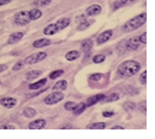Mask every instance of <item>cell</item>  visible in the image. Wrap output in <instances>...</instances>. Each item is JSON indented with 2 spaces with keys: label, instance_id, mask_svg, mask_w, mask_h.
<instances>
[{
  "label": "cell",
  "instance_id": "1",
  "mask_svg": "<svg viewBox=\"0 0 155 139\" xmlns=\"http://www.w3.org/2000/svg\"><path fill=\"white\" fill-rule=\"evenodd\" d=\"M141 69V64L135 61H127L124 63H122L118 67V75L120 77H130L133 75H135L136 73Z\"/></svg>",
  "mask_w": 155,
  "mask_h": 139
},
{
  "label": "cell",
  "instance_id": "2",
  "mask_svg": "<svg viewBox=\"0 0 155 139\" xmlns=\"http://www.w3.org/2000/svg\"><path fill=\"white\" fill-rule=\"evenodd\" d=\"M147 19V14L146 13H142V14H138L134 17L133 19L128 20L124 26H123V31L124 32H131V31H135L136 29H138L140 26H142L144 24V21Z\"/></svg>",
  "mask_w": 155,
  "mask_h": 139
},
{
  "label": "cell",
  "instance_id": "3",
  "mask_svg": "<svg viewBox=\"0 0 155 139\" xmlns=\"http://www.w3.org/2000/svg\"><path fill=\"white\" fill-rule=\"evenodd\" d=\"M30 14L26 11H21L15 16V24L17 25H26L30 23Z\"/></svg>",
  "mask_w": 155,
  "mask_h": 139
},
{
  "label": "cell",
  "instance_id": "4",
  "mask_svg": "<svg viewBox=\"0 0 155 139\" xmlns=\"http://www.w3.org/2000/svg\"><path fill=\"white\" fill-rule=\"evenodd\" d=\"M47 57V52H38V54H34V55H30L29 57L25 58V63L26 64H35L37 62H41Z\"/></svg>",
  "mask_w": 155,
  "mask_h": 139
},
{
  "label": "cell",
  "instance_id": "5",
  "mask_svg": "<svg viewBox=\"0 0 155 139\" xmlns=\"http://www.w3.org/2000/svg\"><path fill=\"white\" fill-rule=\"evenodd\" d=\"M62 99H63V94H62V93H58V92H55V93L49 94V95L44 99V102H45L47 105H54V103L60 102Z\"/></svg>",
  "mask_w": 155,
  "mask_h": 139
},
{
  "label": "cell",
  "instance_id": "6",
  "mask_svg": "<svg viewBox=\"0 0 155 139\" xmlns=\"http://www.w3.org/2000/svg\"><path fill=\"white\" fill-rule=\"evenodd\" d=\"M124 45H125L127 50L133 51V50H136V49H138L141 46V42H140L138 37H133V38H130L129 40L124 42Z\"/></svg>",
  "mask_w": 155,
  "mask_h": 139
},
{
  "label": "cell",
  "instance_id": "7",
  "mask_svg": "<svg viewBox=\"0 0 155 139\" xmlns=\"http://www.w3.org/2000/svg\"><path fill=\"white\" fill-rule=\"evenodd\" d=\"M111 37H112V31H111V30H106V31L101 32L97 37V44L98 45H101V44L106 43Z\"/></svg>",
  "mask_w": 155,
  "mask_h": 139
},
{
  "label": "cell",
  "instance_id": "8",
  "mask_svg": "<svg viewBox=\"0 0 155 139\" xmlns=\"http://www.w3.org/2000/svg\"><path fill=\"white\" fill-rule=\"evenodd\" d=\"M45 120L44 119H37L35 120V121H31L30 124H29V128L30 130H42V128H44L45 127Z\"/></svg>",
  "mask_w": 155,
  "mask_h": 139
},
{
  "label": "cell",
  "instance_id": "9",
  "mask_svg": "<svg viewBox=\"0 0 155 139\" xmlns=\"http://www.w3.org/2000/svg\"><path fill=\"white\" fill-rule=\"evenodd\" d=\"M0 103L6 108H12L17 105V100L13 98H2L0 100Z\"/></svg>",
  "mask_w": 155,
  "mask_h": 139
},
{
  "label": "cell",
  "instance_id": "10",
  "mask_svg": "<svg viewBox=\"0 0 155 139\" xmlns=\"http://www.w3.org/2000/svg\"><path fill=\"white\" fill-rule=\"evenodd\" d=\"M101 100H105V95L104 94H98V95H94V96H91L86 100V106H93L94 103H97L98 101H101Z\"/></svg>",
  "mask_w": 155,
  "mask_h": 139
},
{
  "label": "cell",
  "instance_id": "11",
  "mask_svg": "<svg viewBox=\"0 0 155 139\" xmlns=\"http://www.w3.org/2000/svg\"><path fill=\"white\" fill-rule=\"evenodd\" d=\"M101 12V7L99 5H92L86 10V14L87 16H97Z\"/></svg>",
  "mask_w": 155,
  "mask_h": 139
},
{
  "label": "cell",
  "instance_id": "12",
  "mask_svg": "<svg viewBox=\"0 0 155 139\" xmlns=\"http://www.w3.org/2000/svg\"><path fill=\"white\" fill-rule=\"evenodd\" d=\"M69 23H71V19H69V18H61V19H58V23L55 24L58 31H61V30L66 29V27L69 25Z\"/></svg>",
  "mask_w": 155,
  "mask_h": 139
},
{
  "label": "cell",
  "instance_id": "13",
  "mask_svg": "<svg viewBox=\"0 0 155 139\" xmlns=\"http://www.w3.org/2000/svg\"><path fill=\"white\" fill-rule=\"evenodd\" d=\"M24 36V32H16V33H12L8 38V44H13V43H17L18 40H20Z\"/></svg>",
  "mask_w": 155,
  "mask_h": 139
},
{
  "label": "cell",
  "instance_id": "14",
  "mask_svg": "<svg viewBox=\"0 0 155 139\" xmlns=\"http://www.w3.org/2000/svg\"><path fill=\"white\" fill-rule=\"evenodd\" d=\"M50 44V40L48 38H41V39H37L34 42V46L35 48H44L47 45Z\"/></svg>",
  "mask_w": 155,
  "mask_h": 139
},
{
  "label": "cell",
  "instance_id": "15",
  "mask_svg": "<svg viewBox=\"0 0 155 139\" xmlns=\"http://www.w3.org/2000/svg\"><path fill=\"white\" fill-rule=\"evenodd\" d=\"M43 32H44V35L50 36V35H55L58 31V29H56V25H55V24H50V25H48V26L44 29Z\"/></svg>",
  "mask_w": 155,
  "mask_h": 139
},
{
  "label": "cell",
  "instance_id": "16",
  "mask_svg": "<svg viewBox=\"0 0 155 139\" xmlns=\"http://www.w3.org/2000/svg\"><path fill=\"white\" fill-rule=\"evenodd\" d=\"M86 105L84 103V102H80V103H77L75 105V107L73 108V113L75 114V115H79V114H81L82 112H85V109H86Z\"/></svg>",
  "mask_w": 155,
  "mask_h": 139
},
{
  "label": "cell",
  "instance_id": "17",
  "mask_svg": "<svg viewBox=\"0 0 155 139\" xmlns=\"http://www.w3.org/2000/svg\"><path fill=\"white\" fill-rule=\"evenodd\" d=\"M134 1H135V0H117L116 2L112 5V8H114V10H117V8L123 7V6L128 5V4H131V2H134Z\"/></svg>",
  "mask_w": 155,
  "mask_h": 139
},
{
  "label": "cell",
  "instance_id": "18",
  "mask_svg": "<svg viewBox=\"0 0 155 139\" xmlns=\"http://www.w3.org/2000/svg\"><path fill=\"white\" fill-rule=\"evenodd\" d=\"M29 14H30V19L31 20H37L38 18H41L42 12H41V10H38V8H32L29 12Z\"/></svg>",
  "mask_w": 155,
  "mask_h": 139
},
{
  "label": "cell",
  "instance_id": "19",
  "mask_svg": "<svg viewBox=\"0 0 155 139\" xmlns=\"http://www.w3.org/2000/svg\"><path fill=\"white\" fill-rule=\"evenodd\" d=\"M79 56H80L79 51H77V50H72V51H69V52H67V54H66V60L67 61H74V60H77Z\"/></svg>",
  "mask_w": 155,
  "mask_h": 139
},
{
  "label": "cell",
  "instance_id": "20",
  "mask_svg": "<svg viewBox=\"0 0 155 139\" xmlns=\"http://www.w3.org/2000/svg\"><path fill=\"white\" fill-rule=\"evenodd\" d=\"M106 127V124L105 122H93L91 125H88V128L90 130H104Z\"/></svg>",
  "mask_w": 155,
  "mask_h": 139
},
{
  "label": "cell",
  "instance_id": "21",
  "mask_svg": "<svg viewBox=\"0 0 155 139\" xmlns=\"http://www.w3.org/2000/svg\"><path fill=\"white\" fill-rule=\"evenodd\" d=\"M67 88V81L62 80V81H58L56 82V84L53 86V89L54 90H60V89H66Z\"/></svg>",
  "mask_w": 155,
  "mask_h": 139
},
{
  "label": "cell",
  "instance_id": "22",
  "mask_svg": "<svg viewBox=\"0 0 155 139\" xmlns=\"http://www.w3.org/2000/svg\"><path fill=\"white\" fill-rule=\"evenodd\" d=\"M45 83H47V79H42V80H39V81H37L36 83L30 84V86H29V88H30V89H37V88L43 87Z\"/></svg>",
  "mask_w": 155,
  "mask_h": 139
},
{
  "label": "cell",
  "instance_id": "23",
  "mask_svg": "<svg viewBox=\"0 0 155 139\" xmlns=\"http://www.w3.org/2000/svg\"><path fill=\"white\" fill-rule=\"evenodd\" d=\"M24 117H26V118H34L35 115H36V111L34 109V108H31V107H28V108H25L24 109Z\"/></svg>",
  "mask_w": 155,
  "mask_h": 139
},
{
  "label": "cell",
  "instance_id": "24",
  "mask_svg": "<svg viewBox=\"0 0 155 139\" xmlns=\"http://www.w3.org/2000/svg\"><path fill=\"white\" fill-rule=\"evenodd\" d=\"M41 74H42L41 70H31V71H29V73L26 74V79L34 80V79H36V77H38Z\"/></svg>",
  "mask_w": 155,
  "mask_h": 139
},
{
  "label": "cell",
  "instance_id": "25",
  "mask_svg": "<svg viewBox=\"0 0 155 139\" xmlns=\"http://www.w3.org/2000/svg\"><path fill=\"white\" fill-rule=\"evenodd\" d=\"M92 44H93V42L91 39H87V40H85L84 43H82V50L84 51H88V50H91V48H92Z\"/></svg>",
  "mask_w": 155,
  "mask_h": 139
},
{
  "label": "cell",
  "instance_id": "26",
  "mask_svg": "<svg viewBox=\"0 0 155 139\" xmlns=\"http://www.w3.org/2000/svg\"><path fill=\"white\" fill-rule=\"evenodd\" d=\"M50 1H51V0H36L34 4H35L36 6L43 7V6H47V5H49V4H50Z\"/></svg>",
  "mask_w": 155,
  "mask_h": 139
},
{
  "label": "cell",
  "instance_id": "27",
  "mask_svg": "<svg viewBox=\"0 0 155 139\" xmlns=\"http://www.w3.org/2000/svg\"><path fill=\"white\" fill-rule=\"evenodd\" d=\"M105 55H97V56H94L93 57V62L94 63H101V62H104L105 61Z\"/></svg>",
  "mask_w": 155,
  "mask_h": 139
},
{
  "label": "cell",
  "instance_id": "28",
  "mask_svg": "<svg viewBox=\"0 0 155 139\" xmlns=\"http://www.w3.org/2000/svg\"><path fill=\"white\" fill-rule=\"evenodd\" d=\"M62 74H63V70H56V71H53V73L50 74V76H49V77L54 80V79H56V77H60Z\"/></svg>",
  "mask_w": 155,
  "mask_h": 139
},
{
  "label": "cell",
  "instance_id": "29",
  "mask_svg": "<svg viewBox=\"0 0 155 139\" xmlns=\"http://www.w3.org/2000/svg\"><path fill=\"white\" fill-rule=\"evenodd\" d=\"M75 102H73V101H69V102H67L66 105H64V108L66 109H68V111H73V108L75 107Z\"/></svg>",
  "mask_w": 155,
  "mask_h": 139
},
{
  "label": "cell",
  "instance_id": "30",
  "mask_svg": "<svg viewBox=\"0 0 155 139\" xmlns=\"http://www.w3.org/2000/svg\"><path fill=\"white\" fill-rule=\"evenodd\" d=\"M138 38H140V42H141V44H146L147 43V33L146 32H143L141 36H138Z\"/></svg>",
  "mask_w": 155,
  "mask_h": 139
},
{
  "label": "cell",
  "instance_id": "31",
  "mask_svg": "<svg viewBox=\"0 0 155 139\" xmlns=\"http://www.w3.org/2000/svg\"><path fill=\"white\" fill-rule=\"evenodd\" d=\"M140 81H141L143 84H146V83H147V71H146V70L141 74V76H140Z\"/></svg>",
  "mask_w": 155,
  "mask_h": 139
},
{
  "label": "cell",
  "instance_id": "32",
  "mask_svg": "<svg viewBox=\"0 0 155 139\" xmlns=\"http://www.w3.org/2000/svg\"><path fill=\"white\" fill-rule=\"evenodd\" d=\"M88 26H90V23H88V21H84V23H81V24L79 25L78 29H79V30H85V29H87Z\"/></svg>",
  "mask_w": 155,
  "mask_h": 139
},
{
  "label": "cell",
  "instance_id": "33",
  "mask_svg": "<svg viewBox=\"0 0 155 139\" xmlns=\"http://www.w3.org/2000/svg\"><path fill=\"white\" fill-rule=\"evenodd\" d=\"M118 98H119V96H118L117 94H111V95H110V96L106 99V101H107V102H112V101H116V100H118Z\"/></svg>",
  "mask_w": 155,
  "mask_h": 139
},
{
  "label": "cell",
  "instance_id": "34",
  "mask_svg": "<svg viewBox=\"0 0 155 139\" xmlns=\"http://www.w3.org/2000/svg\"><path fill=\"white\" fill-rule=\"evenodd\" d=\"M125 108L127 109H134L135 108V103L134 102H127L125 103Z\"/></svg>",
  "mask_w": 155,
  "mask_h": 139
},
{
  "label": "cell",
  "instance_id": "35",
  "mask_svg": "<svg viewBox=\"0 0 155 139\" xmlns=\"http://www.w3.org/2000/svg\"><path fill=\"white\" fill-rule=\"evenodd\" d=\"M103 115H104L105 118H110V117L114 115V112H112V111H106V112L103 113Z\"/></svg>",
  "mask_w": 155,
  "mask_h": 139
},
{
  "label": "cell",
  "instance_id": "36",
  "mask_svg": "<svg viewBox=\"0 0 155 139\" xmlns=\"http://www.w3.org/2000/svg\"><path fill=\"white\" fill-rule=\"evenodd\" d=\"M23 68V62H18V63H16V65L13 67V70H19Z\"/></svg>",
  "mask_w": 155,
  "mask_h": 139
},
{
  "label": "cell",
  "instance_id": "37",
  "mask_svg": "<svg viewBox=\"0 0 155 139\" xmlns=\"http://www.w3.org/2000/svg\"><path fill=\"white\" fill-rule=\"evenodd\" d=\"M101 79V74H93L91 76V80H94V81H98V80Z\"/></svg>",
  "mask_w": 155,
  "mask_h": 139
},
{
  "label": "cell",
  "instance_id": "38",
  "mask_svg": "<svg viewBox=\"0 0 155 139\" xmlns=\"http://www.w3.org/2000/svg\"><path fill=\"white\" fill-rule=\"evenodd\" d=\"M60 128H61V130H67V128H73V126L69 125V124H66V125H62Z\"/></svg>",
  "mask_w": 155,
  "mask_h": 139
},
{
  "label": "cell",
  "instance_id": "39",
  "mask_svg": "<svg viewBox=\"0 0 155 139\" xmlns=\"http://www.w3.org/2000/svg\"><path fill=\"white\" fill-rule=\"evenodd\" d=\"M7 69V64H0V74L4 71V70H6Z\"/></svg>",
  "mask_w": 155,
  "mask_h": 139
},
{
  "label": "cell",
  "instance_id": "40",
  "mask_svg": "<svg viewBox=\"0 0 155 139\" xmlns=\"http://www.w3.org/2000/svg\"><path fill=\"white\" fill-rule=\"evenodd\" d=\"M12 0H0V6H2V5H6V4H8V2H11Z\"/></svg>",
  "mask_w": 155,
  "mask_h": 139
},
{
  "label": "cell",
  "instance_id": "41",
  "mask_svg": "<svg viewBox=\"0 0 155 139\" xmlns=\"http://www.w3.org/2000/svg\"><path fill=\"white\" fill-rule=\"evenodd\" d=\"M2 128H6V130H8V128H10V130H13V128H15V126H11V125H6V126H4Z\"/></svg>",
  "mask_w": 155,
  "mask_h": 139
},
{
  "label": "cell",
  "instance_id": "42",
  "mask_svg": "<svg viewBox=\"0 0 155 139\" xmlns=\"http://www.w3.org/2000/svg\"><path fill=\"white\" fill-rule=\"evenodd\" d=\"M112 130H123V126H114Z\"/></svg>",
  "mask_w": 155,
  "mask_h": 139
}]
</instances>
